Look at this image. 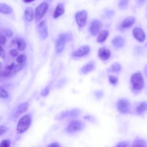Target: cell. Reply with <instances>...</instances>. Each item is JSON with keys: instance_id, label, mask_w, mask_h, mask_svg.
<instances>
[{"instance_id": "6da1fadb", "label": "cell", "mask_w": 147, "mask_h": 147, "mask_svg": "<svg viewBox=\"0 0 147 147\" xmlns=\"http://www.w3.org/2000/svg\"><path fill=\"white\" fill-rule=\"evenodd\" d=\"M31 123V117L29 114L23 116L18 121L17 126V132L19 134L25 131L29 127Z\"/></svg>"}, {"instance_id": "7a4b0ae2", "label": "cell", "mask_w": 147, "mask_h": 147, "mask_svg": "<svg viewBox=\"0 0 147 147\" xmlns=\"http://www.w3.org/2000/svg\"><path fill=\"white\" fill-rule=\"evenodd\" d=\"M130 82L133 88L136 90H141L144 86L143 76L141 72H136L132 75L130 79Z\"/></svg>"}, {"instance_id": "3957f363", "label": "cell", "mask_w": 147, "mask_h": 147, "mask_svg": "<svg viewBox=\"0 0 147 147\" xmlns=\"http://www.w3.org/2000/svg\"><path fill=\"white\" fill-rule=\"evenodd\" d=\"M71 39V35L68 33H61L56 40V50L57 53L61 52L65 47L67 41H69Z\"/></svg>"}, {"instance_id": "277c9868", "label": "cell", "mask_w": 147, "mask_h": 147, "mask_svg": "<svg viewBox=\"0 0 147 147\" xmlns=\"http://www.w3.org/2000/svg\"><path fill=\"white\" fill-rule=\"evenodd\" d=\"M84 127V123L80 121L74 120L71 121L65 128V131L72 133L82 130Z\"/></svg>"}, {"instance_id": "5b68a950", "label": "cell", "mask_w": 147, "mask_h": 147, "mask_svg": "<svg viewBox=\"0 0 147 147\" xmlns=\"http://www.w3.org/2000/svg\"><path fill=\"white\" fill-rule=\"evenodd\" d=\"M48 9V5L46 2L40 4L36 9L34 13V19L36 22L39 21L45 14Z\"/></svg>"}, {"instance_id": "8992f818", "label": "cell", "mask_w": 147, "mask_h": 147, "mask_svg": "<svg viewBox=\"0 0 147 147\" xmlns=\"http://www.w3.org/2000/svg\"><path fill=\"white\" fill-rule=\"evenodd\" d=\"M87 12L86 10H81L75 14V20L78 25L83 27L86 24L87 19Z\"/></svg>"}, {"instance_id": "52a82bcc", "label": "cell", "mask_w": 147, "mask_h": 147, "mask_svg": "<svg viewBox=\"0 0 147 147\" xmlns=\"http://www.w3.org/2000/svg\"><path fill=\"white\" fill-rule=\"evenodd\" d=\"M118 110L122 113H128L130 109L129 102L125 99H121L117 103Z\"/></svg>"}, {"instance_id": "ba28073f", "label": "cell", "mask_w": 147, "mask_h": 147, "mask_svg": "<svg viewBox=\"0 0 147 147\" xmlns=\"http://www.w3.org/2000/svg\"><path fill=\"white\" fill-rule=\"evenodd\" d=\"M90 51V48L88 45H83L79 47L78 49H76L72 53V55L75 57H80L82 56H84L88 54Z\"/></svg>"}, {"instance_id": "9c48e42d", "label": "cell", "mask_w": 147, "mask_h": 147, "mask_svg": "<svg viewBox=\"0 0 147 147\" xmlns=\"http://www.w3.org/2000/svg\"><path fill=\"white\" fill-rule=\"evenodd\" d=\"M38 30L39 34L41 38L45 39L48 36L47 26L45 24V20L42 21L38 26Z\"/></svg>"}, {"instance_id": "30bf717a", "label": "cell", "mask_w": 147, "mask_h": 147, "mask_svg": "<svg viewBox=\"0 0 147 147\" xmlns=\"http://www.w3.org/2000/svg\"><path fill=\"white\" fill-rule=\"evenodd\" d=\"M101 28H102L101 22L97 20H95L92 21V22L91 24L90 32L93 36H95L100 32Z\"/></svg>"}, {"instance_id": "8fae6325", "label": "cell", "mask_w": 147, "mask_h": 147, "mask_svg": "<svg viewBox=\"0 0 147 147\" xmlns=\"http://www.w3.org/2000/svg\"><path fill=\"white\" fill-rule=\"evenodd\" d=\"M80 111L78 109H73L70 110L64 111L61 113L60 116L61 118H67V117H76L79 115Z\"/></svg>"}, {"instance_id": "7c38bea8", "label": "cell", "mask_w": 147, "mask_h": 147, "mask_svg": "<svg viewBox=\"0 0 147 147\" xmlns=\"http://www.w3.org/2000/svg\"><path fill=\"white\" fill-rule=\"evenodd\" d=\"M134 37L140 42H142L145 38V34L144 32L139 28H136L133 30Z\"/></svg>"}, {"instance_id": "4fadbf2b", "label": "cell", "mask_w": 147, "mask_h": 147, "mask_svg": "<svg viewBox=\"0 0 147 147\" xmlns=\"http://www.w3.org/2000/svg\"><path fill=\"white\" fill-rule=\"evenodd\" d=\"M98 55L99 57L101 60H106L110 57V56L111 55V52L109 49L103 47L99 49Z\"/></svg>"}, {"instance_id": "5bb4252c", "label": "cell", "mask_w": 147, "mask_h": 147, "mask_svg": "<svg viewBox=\"0 0 147 147\" xmlns=\"http://www.w3.org/2000/svg\"><path fill=\"white\" fill-rule=\"evenodd\" d=\"M134 22H135V18L134 17L131 16L127 17L121 24V27L123 29L130 28L133 25Z\"/></svg>"}, {"instance_id": "9a60e30c", "label": "cell", "mask_w": 147, "mask_h": 147, "mask_svg": "<svg viewBox=\"0 0 147 147\" xmlns=\"http://www.w3.org/2000/svg\"><path fill=\"white\" fill-rule=\"evenodd\" d=\"M64 11H65V10H64L63 4L58 3L57 5L56 9L55 10L54 13H53V18H58L59 17L61 16L64 13Z\"/></svg>"}, {"instance_id": "2e32d148", "label": "cell", "mask_w": 147, "mask_h": 147, "mask_svg": "<svg viewBox=\"0 0 147 147\" xmlns=\"http://www.w3.org/2000/svg\"><path fill=\"white\" fill-rule=\"evenodd\" d=\"M112 44L116 48H120L124 45L125 40L121 36H117L113 39Z\"/></svg>"}, {"instance_id": "e0dca14e", "label": "cell", "mask_w": 147, "mask_h": 147, "mask_svg": "<svg viewBox=\"0 0 147 147\" xmlns=\"http://www.w3.org/2000/svg\"><path fill=\"white\" fill-rule=\"evenodd\" d=\"M28 106L29 104L28 102H24L22 104H21L17 108L16 112V117L19 116L20 114H21L22 113H24L27 109L28 108Z\"/></svg>"}, {"instance_id": "ac0fdd59", "label": "cell", "mask_w": 147, "mask_h": 147, "mask_svg": "<svg viewBox=\"0 0 147 147\" xmlns=\"http://www.w3.org/2000/svg\"><path fill=\"white\" fill-rule=\"evenodd\" d=\"M109 34V32L108 30H103L101 31L100 33H99V36L97 37V39H96L97 42L99 43H101V42H103V41H105L106 40V38H107Z\"/></svg>"}, {"instance_id": "d6986e66", "label": "cell", "mask_w": 147, "mask_h": 147, "mask_svg": "<svg viewBox=\"0 0 147 147\" xmlns=\"http://www.w3.org/2000/svg\"><path fill=\"white\" fill-rule=\"evenodd\" d=\"M0 11L4 14H10L13 11V9L9 5L1 3L0 4Z\"/></svg>"}, {"instance_id": "ffe728a7", "label": "cell", "mask_w": 147, "mask_h": 147, "mask_svg": "<svg viewBox=\"0 0 147 147\" xmlns=\"http://www.w3.org/2000/svg\"><path fill=\"white\" fill-rule=\"evenodd\" d=\"M95 68V66L92 63H88L86 65H84L82 68H81V72L83 74H87L91 71L94 70Z\"/></svg>"}, {"instance_id": "44dd1931", "label": "cell", "mask_w": 147, "mask_h": 147, "mask_svg": "<svg viewBox=\"0 0 147 147\" xmlns=\"http://www.w3.org/2000/svg\"><path fill=\"white\" fill-rule=\"evenodd\" d=\"M25 17L27 21H31L33 18V11L31 7H27L25 10Z\"/></svg>"}, {"instance_id": "7402d4cb", "label": "cell", "mask_w": 147, "mask_h": 147, "mask_svg": "<svg viewBox=\"0 0 147 147\" xmlns=\"http://www.w3.org/2000/svg\"><path fill=\"white\" fill-rule=\"evenodd\" d=\"M147 110V102L141 103L137 107L136 111L138 114H141Z\"/></svg>"}, {"instance_id": "603a6c76", "label": "cell", "mask_w": 147, "mask_h": 147, "mask_svg": "<svg viewBox=\"0 0 147 147\" xmlns=\"http://www.w3.org/2000/svg\"><path fill=\"white\" fill-rule=\"evenodd\" d=\"M16 43H17L18 49L21 51H24L26 47V42L23 38H19L18 40H17Z\"/></svg>"}, {"instance_id": "cb8c5ba5", "label": "cell", "mask_w": 147, "mask_h": 147, "mask_svg": "<svg viewBox=\"0 0 147 147\" xmlns=\"http://www.w3.org/2000/svg\"><path fill=\"white\" fill-rule=\"evenodd\" d=\"M121 69V66L120 64L118 63H114L107 68V71L109 72H117L120 71Z\"/></svg>"}, {"instance_id": "d4e9b609", "label": "cell", "mask_w": 147, "mask_h": 147, "mask_svg": "<svg viewBox=\"0 0 147 147\" xmlns=\"http://www.w3.org/2000/svg\"><path fill=\"white\" fill-rule=\"evenodd\" d=\"M146 146L145 142L140 139L136 140L133 144V146Z\"/></svg>"}, {"instance_id": "484cf974", "label": "cell", "mask_w": 147, "mask_h": 147, "mask_svg": "<svg viewBox=\"0 0 147 147\" xmlns=\"http://www.w3.org/2000/svg\"><path fill=\"white\" fill-rule=\"evenodd\" d=\"M26 57L25 56V55L23 54V55H20L17 58V62L18 63H23L26 60Z\"/></svg>"}, {"instance_id": "4316f807", "label": "cell", "mask_w": 147, "mask_h": 147, "mask_svg": "<svg viewBox=\"0 0 147 147\" xmlns=\"http://www.w3.org/2000/svg\"><path fill=\"white\" fill-rule=\"evenodd\" d=\"M0 93H1V98H6L8 97V95H9L8 93L2 87H1V88H0Z\"/></svg>"}, {"instance_id": "83f0119b", "label": "cell", "mask_w": 147, "mask_h": 147, "mask_svg": "<svg viewBox=\"0 0 147 147\" xmlns=\"http://www.w3.org/2000/svg\"><path fill=\"white\" fill-rule=\"evenodd\" d=\"M11 142L9 140H3L1 144H0V146L1 147H9L10 146Z\"/></svg>"}, {"instance_id": "f1b7e54d", "label": "cell", "mask_w": 147, "mask_h": 147, "mask_svg": "<svg viewBox=\"0 0 147 147\" xmlns=\"http://www.w3.org/2000/svg\"><path fill=\"white\" fill-rule=\"evenodd\" d=\"M109 82H110L111 84H115L118 82V78L114 76V75H110L109 77Z\"/></svg>"}, {"instance_id": "f546056e", "label": "cell", "mask_w": 147, "mask_h": 147, "mask_svg": "<svg viewBox=\"0 0 147 147\" xmlns=\"http://www.w3.org/2000/svg\"><path fill=\"white\" fill-rule=\"evenodd\" d=\"M128 2H129V0H121L119 3V7L121 9H123L126 7V6L128 3Z\"/></svg>"}, {"instance_id": "4dcf8cb0", "label": "cell", "mask_w": 147, "mask_h": 147, "mask_svg": "<svg viewBox=\"0 0 147 147\" xmlns=\"http://www.w3.org/2000/svg\"><path fill=\"white\" fill-rule=\"evenodd\" d=\"M49 87H46L41 91V95L43 96H45L49 94Z\"/></svg>"}, {"instance_id": "1f68e13d", "label": "cell", "mask_w": 147, "mask_h": 147, "mask_svg": "<svg viewBox=\"0 0 147 147\" xmlns=\"http://www.w3.org/2000/svg\"><path fill=\"white\" fill-rule=\"evenodd\" d=\"M23 67H24V65H23L22 63L18 64L17 65H16L14 67V71H15V72L20 71L23 68Z\"/></svg>"}, {"instance_id": "d6a6232c", "label": "cell", "mask_w": 147, "mask_h": 147, "mask_svg": "<svg viewBox=\"0 0 147 147\" xmlns=\"http://www.w3.org/2000/svg\"><path fill=\"white\" fill-rule=\"evenodd\" d=\"M4 33H5V34L8 37H10L12 36L13 35V32L12 31L10 30V29H5L4 30Z\"/></svg>"}, {"instance_id": "836d02e7", "label": "cell", "mask_w": 147, "mask_h": 147, "mask_svg": "<svg viewBox=\"0 0 147 147\" xmlns=\"http://www.w3.org/2000/svg\"><path fill=\"white\" fill-rule=\"evenodd\" d=\"M7 130V128L6 127L1 125L0 126V135L2 136L3 134L5 133Z\"/></svg>"}, {"instance_id": "e575fe53", "label": "cell", "mask_w": 147, "mask_h": 147, "mask_svg": "<svg viewBox=\"0 0 147 147\" xmlns=\"http://www.w3.org/2000/svg\"><path fill=\"white\" fill-rule=\"evenodd\" d=\"M0 55H1V57L3 59H5V57H6V53H5V50L3 49V47L2 46H1V50H0Z\"/></svg>"}, {"instance_id": "d590c367", "label": "cell", "mask_w": 147, "mask_h": 147, "mask_svg": "<svg viewBox=\"0 0 147 147\" xmlns=\"http://www.w3.org/2000/svg\"><path fill=\"white\" fill-rule=\"evenodd\" d=\"M0 41H1V45H4V44H5V43H6V39L5 36H3V34H1V36H0Z\"/></svg>"}, {"instance_id": "8d00e7d4", "label": "cell", "mask_w": 147, "mask_h": 147, "mask_svg": "<svg viewBox=\"0 0 147 147\" xmlns=\"http://www.w3.org/2000/svg\"><path fill=\"white\" fill-rule=\"evenodd\" d=\"M10 55L13 56V57H16L18 55V51L16 50V49H11L10 51Z\"/></svg>"}, {"instance_id": "74e56055", "label": "cell", "mask_w": 147, "mask_h": 147, "mask_svg": "<svg viewBox=\"0 0 147 147\" xmlns=\"http://www.w3.org/2000/svg\"><path fill=\"white\" fill-rule=\"evenodd\" d=\"M129 145L126 142H121L119 143L117 146H128Z\"/></svg>"}, {"instance_id": "f35d334b", "label": "cell", "mask_w": 147, "mask_h": 147, "mask_svg": "<svg viewBox=\"0 0 147 147\" xmlns=\"http://www.w3.org/2000/svg\"><path fill=\"white\" fill-rule=\"evenodd\" d=\"M48 146H60V145L57 142H53L48 145Z\"/></svg>"}, {"instance_id": "ab89813d", "label": "cell", "mask_w": 147, "mask_h": 147, "mask_svg": "<svg viewBox=\"0 0 147 147\" xmlns=\"http://www.w3.org/2000/svg\"><path fill=\"white\" fill-rule=\"evenodd\" d=\"M34 0H23V1L25 2V3H29V2H33L34 1Z\"/></svg>"}, {"instance_id": "60d3db41", "label": "cell", "mask_w": 147, "mask_h": 147, "mask_svg": "<svg viewBox=\"0 0 147 147\" xmlns=\"http://www.w3.org/2000/svg\"><path fill=\"white\" fill-rule=\"evenodd\" d=\"M137 2L140 4H141V3H143L145 1V0H137Z\"/></svg>"}, {"instance_id": "b9f144b4", "label": "cell", "mask_w": 147, "mask_h": 147, "mask_svg": "<svg viewBox=\"0 0 147 147\" xmlns=\"http://www.w3.org/2000/svg\"><path fill=\"white\" fill-rule=\"evenodd\" d=\"M144 71H145V73L146 75L147 76V65H146V67H145V70H144Z\"/></svg>"}]
</instances>
